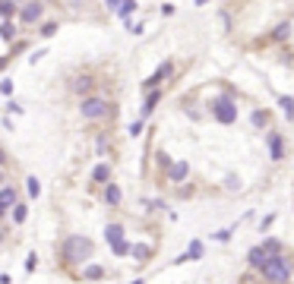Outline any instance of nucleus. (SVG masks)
<instances>
[{
	"label": "nucleus",
	"instance_id": "1",
	"mask_svg": "<svg viewBox=\"0 0 294 284\" xmlns=\"http://www.w3.org/2000/svg\"><path fill=\"white\" fill-rule=\"evenodd\" d=\"M291 259L285 256V253H275L263 269H260V278L266 281V284H291Z\"/></svg>",
	"mask_w": 294,
	"mask_h": 284
},
{
	"label": "nucleus",
	"instance_id": "7",
	"mask_svg": "<svg viewBox=\"0 0 294 284\" xmlns=\"http://www.w3.org/2000/svg\"><path fill=\"white\" fill-rule=\"evenodd\" d=\"M41 13H45V7L38 4V0H32V4H26V7L19 10V19H23L26 26H35V23L41 19Z\"/></svg>",
	"mask_w": 294,
	"mask_h": 284
},
{
	"label": "nucleus",
	"instance_id": "24",
	"mask_svg": "<svg viewBox=\"0 0 294 284\" xmlns=\"http://www.w3.org/2000/svg\"><path fill=\"white\" fill-rule=\"evenodd\" d=\"M288 35H291V23H282L279 29H275V38H279V41H285Z\"/></svg>",
	"mask_w": 294,
	"mask_h": 284
},
{
	"label": "nucleus",
	"instance_id": "28",
	"mask_svg": "<svg viewBox=\"0 0 294 284\" xmlns=\"http://www.w3.org/2000/svg\"><path fill=\"white\" fill-rule=\"evenodd\" d=\"M171 164H174V161L164 155V151H158V170H171Z\"/></svg>",
	"mask_w": 294,
	"mask_h": 284
},
{
	"label": "nucleus",
	"instance_id": "23",
	"mask_svg": "<svg viewBox=\"0 0 294 284\" xmlns=\"http://www.w3.org/2000/svg\"><path fill=\"white\" fill-rule=\"evenodd\" d=\"M263 246H266L269 253H282V243L275 240V237H266V240H263Z\"/></svg>",
	"mask_w": 294,
	"mask_h": 284
},
{
	"label": "nucleus",
	"instance_id": "35",
	"mask_svg": "<svg viewBox=\"0 0 294 284\" xmlns=\"http://www.w3.org/2000/svg\"><path fill=\"white\" fill-rule=\"evenodd\" d=\"M7 161H10V158H7V151H4V148H0V167H4Z\"/></svg>",
	"mask_w": 294,
	"mask_h": 284
},
{
	"label": "nucleus",
	"instance_id": "8",
	"mask_svg": "<svg viewBox=\"0 0 294 284\" xmlns=\"http://www.w3.org/2000/svg\"><path fill=\"white\" fill-rule=\"evenodd\" d=\"M266 142H269V155H272V161H282V158H285V148H282V133L269 129Z\"/></svg>",
	"mask_w": 294,
	"mask_h": 284
},
{
	"label": "nucleus",
	"instance_id": "6",
	"mask_svg": "<svg viewBox=\"0 0 294 284\" xmlns=\"http://www.w3.org/2000/svg\"><path fill=\"white\" fill-rule=\"evenodd\" d=\"M272 256H275V253H269L266 246H253V250L247 253V262H250V269H256V272H260L263 265H266L269 259H272Z\"/></svg>",
	"mask_w": 294,
	"mask_h": 284
},
{
	"label": "nucleus",
	"instance_id": "25",
	"mask_svg": "<svg viewBox=\"0 0 294 284\" xmlns=\"http://www.w3.org/2000/svg\"><path fill=\"white\" fill-rule=\"evenodd\" d=\"M73 89H76V92H89V89H92V79H89V76H82V79L73 82Z\"/></svg>",
	"mask_w": 294,
	"mask_h": 284
},
{
	"label": "nucleus",
	"instance_id": "11",
	"mask_svg": "<svg viewBox=\"0 0 294 284\" xmlns=\"http://www.w3.org/2000/svg\"><path fill=\"white\" fill-rule=\"evenodd\" d=\"M120 199H123V196H120V186H117V183H104V202L111 205V208H117Z\"/></svg>",
	"mask_w": 294,
	"mask_h": 284
},
{
	"label": "nucleus",
	"instance_id": "3",
	"mask_svg": "<svg viewBox=\"0 0 294 284\" xmlns=\"http://www.w3.org/2000/svg\"><path fill=\"white\" fill-rule=\"evenodd\" d=\"M212 117L218 123H225L231 126L237 120V101L231 98V95H218V98H212Z\"/></svg>",
	"mask_w": 294,
	"mask_h": 284
},
{
	"label": "nucleus",
	"instance_id": "37",
	"mask_svg": "<svg viewBox=\"0 0 294 284\" xmlns=\"http://www.w3.org/2000/svg\"><path fill=\"white\" fill-rule=\"evenodd\" d=\"M0 243H4V231H0Z\"/></svg>",
	"mask_w": 294,
	"mask_h": 284
},
{
	"label": "nucleus",
	"instance_id": "14",
	"mask_svg": "<svg viewBox=\"0 0 294 284\" xmlns=\"http://www.w3.org/2000/svg\"><path fill=\"white\" fill-rule=\"evenodd\" d=\"M199 256H203V243H199V240H193V243L187 246V253L180 256V262H196Z\"/></svg>",
	"mask_w": 294,
	"mask_h": 284
},
{
	"label": "nucleus",
	"instance_id": "16",
	"mask_svg": "<svg viewBox=\"0 0 294 284\" xmlns=\"http://www.w3.org/2000/svg\"><path fill=\"white\" fill-rule=\"evenodd\" d=\"M92 180H95V183H108V180H111V164H98L95 170H92Z\"/></svg>",
	"mask_w": 294,
	"mask_h": 284
},
{
	"label": "nucleus",
	"instance_id": "22",
	"mask_svg": "<svg viewBox=\"0 0 294 284\" xmlns=\"http://www.w3.org/2000/svg\"><path fill=\"white\" fill-rule=\"evenodd\" d=\"M26 215H29V212H26V205H23V202L13 208V221H16V224H23V221H26Z\"/></svg>",
	"mask_w": 294,
	"mask_h": 284
},
{
	"label": "nucleus",
	"instance_id": "17",
	"mask_svg": "<svg viewBox=\"0 0 294 284\" xmlns=\"http://www.w3.org/2000/svg\"><path fill=\"white\" fill-rule=\"evenodd\" d=\"M16 13H19V7L13 0H0V19H13Z\"/></svg>",
	"mask_w": 294,
	"mask_h": 284
},
{
	"label": "nucleus",
	"instance_id": "20",
	"mask_svg": "<svg viewBox=\"0 0 294 284\" xmlns=\"http://www.w3.org/2000/svg\"><path fill=\"white\" fill-rule=\"evenodd\" d=\"M89 281H98V278H104V269L101 265H86V272H82Z\"/></svg>",
	"mask_w": 294,
	"mask_h": 284
},
{
	"label": "nucleus",
	"instance_id": "31",
	"mask_svg": "<svg viewBox=\"0 0 294 284\" xmlns=\"http://www.w3.org/2000/svg\"><path fill=\"white\" fill-rule=\"evenodd\" d=\"M54 32H57V26H54V23H48V26H45V29H41V35H45V38H51V35H54Z\"/></svg>",
	"mask_w": 294,
	"mask_h": 284
},
{
	"label": "nucleus",
	"instance_id": "13",
	"mask_svg": "<svg viewBox=\"0 0 294 284\" xmlns=\"http://www.w3.org/2000/svg\"><path fill=\"white\" fill-rule=\"evenodd\" d=\"M104 237H108V243H111V246L123 243V227H120V224H108V227H104Z\"/></svg>",
	"mask_w": 294,
	"mask_h": 284
},
{
	"label": "nucleus",
	"instance_id": "30",
	"mask_svg": "<svg viewBox=\"0 0 294 284\" xmlns=\"http://www.w3.org/2000/svg\"><path fill=\"white\" fill-rule=\"evenodd\" d=\"M0 92H4V95H13V82L4 79V82H0Z\"/></svg>",
	"mask_w": 294,
	"mask_h": 284
},
{
	"label": "nucleus",
	"instance_id": "5",
	"mask_svg": "<svg viewBox=\"0 0 294 284\" xmlns=\"http://www.w3.org/2000/svg\"><path fill=\"white\" fill-rule=\"evenodd\" d=\"M171 70H174V63H171V60H164V63H161V67H158L152 76H149V79L142 82V89H145V92H152V89H161V82H164V79L171 76Z\"/></svg>",
	"mask_w": 294,
	"mask_h": 284
},
{
	"label": "nucleus",
	"instance_id": "29",
	"mask_svg": "<svg viewBox=\"0 0 294 284\" xmlns=\"http://www.w3.org/2000/svg\"><path fill=\"white\" fill-rule=\"evenodd\" d=\"M139 133H142V117H139V120H133V123H130V136H133V139H136V136H139Z\"/></svg>",
	"mask_w": 294,
	"mask_h": 284
},
{
	"label": "nucleus",
	"instance_id": "18",
	"mask_svg": "<svg viewBox=\"0 0 294 284\" xmlns=\"http://www.w3.org/2000/svg\"><path fill=\"white\" fill-rule=\"evenodd\" d=\"M279 107L285 111L288 120H294V98H291V95H282V98H279Z\"/></svg>",
	"mask_w": 294,
	"mask_h": 284
},
{
	"label": "nucleus",
	"instance_id": "19",
	"mask_svg": "<svg viewBox=\"0 0 294 284\" xmlns=\"http://www.w3.org/2000/svg\"><path fill=\"white\" fill-rule=\"evenodd\" d=\"M133 256H136V262H149V256H152V246L136 243V246H133Z\"/></svg>",
	"mask_w": 294,
	"mask_h": 284
},
{
	"label": "nucleus",
	"instance_id": "21",
	"mask_svg": "<svg viewBox=\"0 0 294 284\" xmlns=\"http://www.w3.org/2000/svg\"><path fill=\"white\" fill-rule=\"evenodd\" d=\"M269 123V114L266 111H253V126H266Z\"/></svg>",
	"mask_w": 294,
	"mask_h": 284
},
{
	"label": "nucleus",
	"instance_id": "32",
	"mask_svg": "<svg viewBox=\"0 0 294 284\" xmlns=\"http://www.w3.org/2000/svg\"><path fill=\"white\" fill-rule=\"evenodd\" d=\"M35 265H38V259H35V253H32V256L26 259V269H29V272H35Z\"/></svg>",
	"mask_w": 294,
	"mask_h": 284
},
{
	"label": "nucleus",
	"instance_id": "27",
	"mask_svg": "<svg viewBox=\"0 0 294 284\" xmlns=\"http://www.w3.org/2000/svg\"><path fill=\"white\" fill-rule=\"evenodd\" d=\"M133 10H136V0H127V4H123V7L117 10V16H123V19H127V16H130Z\"/></svg>",
	"mask_w": 294,
	"mask_h": 284
},
{
	"label": "nucleus",
	"instance_id": "10",
	"mask_svg": "<svg viewBox=\"0 0 294 284\" xmlns=\"http://www.w3.org/2000/svg\"><path fill=\"white\" fill-rule=\"evenodd\" d=\"M187 177H190V164L187 161H174L171 170H168V180L171 183H180V180H187Z\"/></svg>",
	"mask_w": 294,
	"mask_h": 284
},
{
	"label": "nucleus",
	"instance_id": "2",
	"mask_svg": "<svg viewBox=\"0 0 294 284\" xmlns=\"http://www.w3.org/2000/svg\"><path fill=\"white\" fill-rule=\"evenodd\" d=\"M60 250H64V262H67V265H76V262H89L92 253H95V246H92L89 237L70 234V237L60 243Z\"/></svg>",
	"mask_w": 294,
	"mask_h": 284
},
{
	"label": "nucleus",
	"instance_id": "33",
	"mask_svg": "<svg viewBox=\"0 0 294 284\" xmlns=\"http://www.w3.org/2000/svg\"><path fill=\"white\" fill-rule=\"evenodd\" d=\"M225 183H228V189H237V186H241V180H237V177H228Z\"/></svg>",
	"mask_w": 294,
	"mask_h": 284
},
{
	"label": "nucleus",
	"instance_id": "4",
	"mask_svg": "<svg viewBox=\"0 0 294 284\" xmlns=\"http://www.w3.org/2000/svg\"><path fill=\"white\" fill-rule=\"evenodd\" d=\"M79 111H82L86 120H101V117L111 114V104H108L104 98H98V95H86L82 104H79Z\"/></svg>",
	"mask_w": 294,
	"mask_h": 284
},
{
	"label": "nucleus",
	"instance_id": "36",
	"mask_svg": "<svg viewBox=\"0 0 294 284\" xmlns=\"http://www.w3.org/2000/svg\"><path fill=\"white\" fill-rule=\"evenodd\" d=\"M203 4H209V0H196V7H203Z\"/></svg>",
	"mask_w": 294,
	"mask_h": 284
},
{
	"label": "nucleus",
	"instance_id": "34",
	"mask_svg": "<svg viewBox=\"0 0 294 284\" xmlns=\"http://www.w3.org/2000/svg\"><path fill=\"white\" fill-rule=\"evenodd\" d=\"M123 4H127V0H108V7H117V10H120Z\"/></svg>",
	"mask_w": 294,
	"mask_h": 284
},
{
	"label": "nucleus",
	"instance_id": "26",
	"mask_svg": "<svg viewBox=\"0 0 294 284\" xmlns=\"http://www.w3.org/2000/svg\"><path fill=\"white\" fill-rule=\"evenodd\" d=\"M26 183H29V186H26V189H29V196H38V193H41V183L35 180V177H29Z\"/></svg>",
	"mask_w": 294,
	"mask_h": 284
},
{
	"label": "nucleus",
	"instance_id": "12",
	"mask_svg": "<svg viewBox=\"0 0 294 284\" xmlns=\"http://www.w3.org/2000/svg\"><path fill=\"white\" fill-rule=\"evenodd\" d=\"M161 101V89H152L149 95H145V104H142V117H149V114L155 111V104Z\"/></svg>",
	"mask_w": 294,
	"mask_h": 284
},
{
	"label": "nucleus",
	"instance_id": "38",
	"mask_svg": "<svg viewBox=\"0 0 294 284\" xmlns=\"http://www.w3.org/2000/svg\"><path fill=\"white\" fill-rule=\"evenodd\" d=\"M133 284H142V281H133Z\"/></svg>",
	"mask_w": 294,
	"mask_h": 284
},
{
	"label": "nucleus",
	"instance_id": "15",
	"mask_svg": "<svg viewBox=\"0 0 294 284\" xmlns=\"http://www.w3.org/2000/svg\"><path fill=\"white\" fill-rule=\"evenodd\" d=\"M16 38V23L13 19H4V23H0V41H13Z\"/></svg>",
	"mask_w": 294,
	"mask_h": 284
},
{
	"label": "nucleus",
	"instance_id": "9",
	"mask_svg": "<svg viewBox=\"0 0 294 284\" xmlns=\"http://www.w3.org/2000/svg\"><path fill=\"white\" fill-rule=\"evenodd\" d=\"M16 186H4L0 189V218H7V208H16Z\"/></svg>",
	"mask_w": 294,
	"mask_h": 284
}]
</instances>
